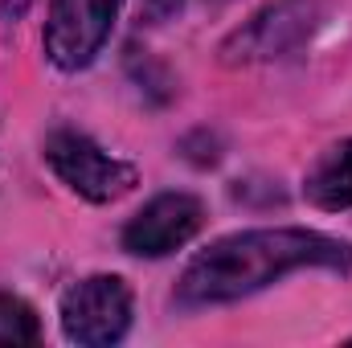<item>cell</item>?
Masks as SVG:
<instances>
[{
	"label": "cell",
	"instance_id": "obj_4",
	"mask_svg": "<svg viewBox=\"0 0 352 348\" xmlns=\"http://www.w3.org/2000/svg\"><path fill=\"white\" fill-rule=\"evenodd\" d=\"M45 160L62 176V184H70L87 201H119L135 188V168L107 156L94 140L78 131H54L45 140Z\"/></svg>",
	"mask_w": 352,
	"mask_h": 348
},
{
	"label": "cell",
	"instance_id": "obj_8",
	"mask_svg": "<svg viewBox=\"0 0 352 348\" xmlns=\"http://www.w3.org/2000/svg\"><path fill=\"white\" fill-rule=\"evenodd\" d=\"M41 336V324H37V312L16 299V295H4L0 291V348H21L33 345Z\"/></svg>",
	"mask_w": 352,
	"mask_h": 348
},
{
	"label": "cell",
	"instance_id": "obj_1",
	"mask_svg": "<svg viewBox=\"0 0 352 348\" xmlns=\"http://www.w3.org/2000/svg\"><path fill=\"white\" fill-rule=\"evenodd\" d=\"M352 250L344 242L316 234V230H250L213 242L205 254L188 262V270L176 283V299L188 307L201 303H230L250 291H263L287 270L303 266H332L344 270Z\"/></svg>",
	"mask_w": 352,
	"mask_h": 348
},
{
	"label": "cell",
	"instance_id": "obj_6",
	"mask_svg": "<svg viewBox=\"0 0 352 348\" xmlns=\"http://www.w3.org/2000/svg\"><path fill=\"white\" fill-rule=\"evenodd\" d=\"M201 201L188 193H164L156 201H148L123 230V250L140 254V259H164L180 250L197 230H201Z\"/></svg>",
	"mask_w": 352,
	"mask_h": 348
},
{
	"label": "cell",
	"instance_id": "obj_7",
	"mask_svg": "<svg viewBox=\"0 0 352 348\" xmlns=\"http://www.w3.org/2000/svg\"><path fill=\"white\" fill-rule=\"evenodd\" d=\"M303 188H307V201L320 205V209H328V213L349 209L352 205V140L328 148L316 160V168L307 173Z\"/></svg>",
	"mask_w": 352,
	"mask_h": 348
},
{
	"label": "cell",
	"instance_id": "obj_5",
	"mask_svg": "<svg viewBox=\"0 0 352 348\" xmlns=\"http://www.w3.org/2000/svg\"><path fill=\"white\" fill-rule=\"evenodd\" d=\"M123 0H54L45 21V54L62 70H82L102 50Z\"/></svg>",
	"mask_w": 352,
	"mask_h": 348
},
{
	"label": "cell",
	"instance_id": "obj_10",
	"mask_svg": "<svg viewBox=\"0 0 352 348\" xmlns=\"http://www.w3.org/2000/svg\"><path fill=\"white\" fill-rule=\"evenodd\" d=\"M29 4H33V0H0V17H4V21H16V17H25Z\"/></svg>",
	"mask_w": 352,
	"mask_h": 348
},
{
	"label": "cell",
	"instance_id": "obj_3",
	"mask_svg": "<svg viewBox=\"0 0 352 348\" xmlns=\"http://www.w3.org/2000/svg\"><path fill=\"white\" fill-rule=\"evenodd\" d=\"M131 324V291L115 274H90L62 299V328L74 345L102 348L123 340Z\"/></svg>",
	"mask_w": 352,
	"mask_h": 348
},
{
	"label": "cell",
	"instance_id": "obj_9",
	"mask_svg": "<svg viewBox=\"0 0 352 348\" xmlns=\"http://www.w3.org/2000/svg\"><path fill=\"white\" fill-rule=\"evenodd\" d=\"M180 4H184V0H144V17L160 25V21H168V17L180 12Z\"/></svg>",
	"mask_w": 352,
	"mask_h": 348
},
{
	"label": "cell",
	"instance_id": "obj_2",
	"mask_svg": "<svg viewBox=\"0 0 352 348\" xmlns=\"http://www.w3.org/2000/svg\"><path fill=\"white\" fill-rule=\"evenodd\" d=\"M324 17H328V0H274L221 45V58L230 66L291 58L295 50H303L311 41V33L324 25Z\"/></svg>",
	"mask_w": 352,
	"mask_h": 348
}]
</instances>
